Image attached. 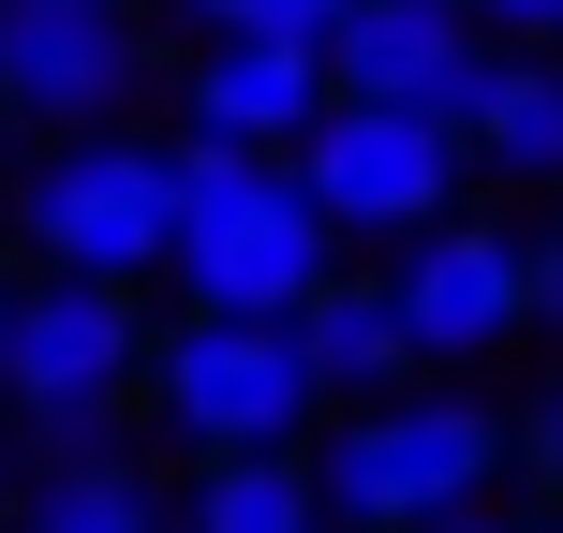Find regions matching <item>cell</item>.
Wrapping results in <instances>:
<instances>
[{"label": "cell", "mask_w": 563, "mask_h": 533, "mask_svg": "<svg viewBox=\"0 0 563 533\" xmlns=\"http://www.w3.org/2000/svg\"><path fill=\"white\" fill-rule=\"evenodd\" d=\"M178 281H194L208 326H297L341 281V237L311 223L297 164H253V148H178Z\"/></svg>", "instance_id": "6da1fadb"}, {"label": "cell", "mask_w": 563, "mask_h": 533, "mask_svg": "<svg viewBox=\"0 0 563 533\" xmlns=\"http://www.w3.org/2000/svg\"><path fill=\"white\" fill-rule=\"evenodd\" d=\"M489 475H505V415L489 400H371V415H341V445L311 459V489H327L341 533H445L489 504Z\"/></svg>", "instance_id": "7a4b0ae2"}, {"label": "cell", "mask_w": 563, "mask_h": 533, "mask_svg": "<svg viewBox=\"0 0 563 533\" xmlns=\"http://www.w3.org/2000/svg\"><path fill=\"white\" fill-rule=\"evenodd\" d=\"M0 386H15V415L59 445V475H89L104 430H119V400L148 386L134 297H104V281H30L15 326H0Z\"/></svg>", "instance_id": "3957f363"}, {"label": "cell", "mask_w": 563, "mask_h": 533, "mask_svg": "<svg viewBox=\"0 0 563 533\" xmlns=\"http://www.w3.org/2000/svg\"><path fill=\"white\" fill-rule=\"evenodd\" d=\"M30 253L45 281H104L134 297L148 267H178V148H134V134H75L45 178H30Z\"/></svg>", "instance_id": "277c9868"}, {"label": "cell", "mask_w": 563, "mask_h": 533, "mask_svg": "<svg viewBox=\"0 0 563 533\" xmlns=\"http://www.w3.org/2000/svg\"><path fill=\"white\" fill-rule=\"evenodd\" d=\"M311 356H297V326H164L148 341V415L178 430V445H208V459H282L311 430Z\"/></svg>", "instance_id": "5b68a950"}, {"label": "cell", "mask_w": 563, "mask_h": 533, "mask_svg": "<svg viewBox=\"0 0 563 533\" xmlns=\"http://www.w3.org/2000/svg\"><path fill=\"white\" fill-rule=\"evenodd\" d=\"M460 164L475 148L445 134V119H400V104H327L297 148V193L327 237H400L416 253L430 223H460Z\"/></svg>", "instance_id": "8992f818"}, {"label": "cell", "mask_w": 563, "mask_h": 533, "mask_svg": "<svg viewBox=\"0 0 563 533\" xmlns=\"http://www.w3.org/2000/svg\"><path fill=\"white\" fill-rule=\"evenodd\" d=\"M489 30L460 15V0H356L327 45V104H400V119H445V134H475L489 104Z\"/></svg>", "instance_id": "52a82bcc"}, {"label": "cell", "mask_w": 563, "mask_h": 533, "mask_svg": "<svg viewBox=\"0 0 563 533\" xmlns=\"http://www.w3.org/2000/svg\"><path fill=\"white\" fill-rule=\"evenodd\" d=\"M400 326H416V356H505L519 326H534V253H519L505 223H430L416 253L386 267Z\"/></svg>", "instance_id": "ba28073f"}, {"label": "cell", "mask_w": 563, "mask_h": 533, "mask_svg": "<svg viewBox=\"0 0 563 533\" xmlns=\"http://www.w3.org/2000/svg\"><path fill=\"white\" fill-rule=\"evenodd\" d=\"M134 75H148V45H134V15H0V119H104V104H134Z\"/></svg>", "instance_id": "9c48e42d"}, {"label": "cell", "mask_w": 563, "mask_h": 533, "mask_svg": "<svg viewBox=\"0 0 563 533\" xmlns=\"http://www.w3.org/2000/svg\"><path fill=\"white\" fill-rule=\"evenodd\" d=\"M311 119H327V59L311 45H194V134L208 148H311Z\"/></svg>", "instance_id": "30bf717a"}, {"label": "cell", "mask_w": 563, "mask_h": 533, "mask_svg": "<svg viewBox=\"0 0 563 533\" xmlns=\"http://www.w3.org/2000/svg\"><path fill=\"white\" fill-rule=\"evenodd\" d=\"M297 356H311V386L327 400H416V326H400V297L386 281H327V297L297 311Z\"/></svg>", "instance_id": "8fae6325"}, {"label": "cell", "mask_w": 563, "mask_h": 533, "mask_svg": "<svg viewBox=\"0 0 563 533\" xmlns=\"http://www.w3.org/2000/svg\"><path fill=\"white\" fill-rule=\"evenodd\" d=\"M475 164H505V178H563V59H489V104H475Z\"/></svg>", "instance_id": "7c38bea8"}, {"label": "cell", "mask_w": 563, "mask_h": 533, "mask_svg": "<svg viewBox=\"0 0 563 533\" xmlns=\"http://www.w3.org/2000/svg\"><path fill=\"white\" fill-rule=\"evenodd\" d=\"M178 533H327V489H311V459H208Z\"/></svg>", "instance_id": "4fadbf2b"}, {"label": "cell", "mask_w": 563, "mask_h": 533, "mask_svg": "<svg viewBox=\"0 0 563 533\" xmlns=\"http://www.w3.org/2000/svg\"><path fill=\"white\" fill-rule=\"evenodd\" d=\"M178 15H194L208 45H311V59H327L356 0H178Z\"/></svg>", "instance_id": "5bb4252c"}, {"label": "cell", "mask_w": 563, "mask_h": 533, "mask_svg": "<svg viewBox=\"0 0 563 533\" xmlns=\"http://www.w3.org/2000/svg\"><path fill=\"white\" fill-rule=\"evenodd\" d=\"M30 533H164V519H148V489L119 475V459H89V475H45Z\"/></svg>", "instance_id": "9a60e30c"}, {"label": "cell", "mask_w": 563, "mask_h": 533, "mask_svg": "<svg viewBox=\"0 0 563 533\" xmlns=\"http://www.w3.org/2000/svg\"><path fill=\"white\" fill-rule=\"evenodd\" d=\"M475 30H519V45H563V0H460Z\"/></svg>", "instance_id": "2e32d148"}, {"label": "cell", "mask_w": 563, "mask_h": 533, "mask_svg": "<svg viewBox=\"0 0 563 533\" xmlns=\"http://www.w3.org/2000/svg\"><path fill=\"white\" fill-rule=\"evenodd\" d=\"M534 311H549V326H563V237H549V253H534Z\"/></svg>", "instance_id": "e0dca14e"}, {"label": "cell", "mask_w": 563, "mask_h": 533, "mask_svg": "<svg viewBox=\"0 0 563 533\" xmlns=\"http://www.w3.org/2000/svg\"><path fill=\"white\" fill-rule=\"evenodd\" d=\"M0 15H119V0H0Z\"/></svg>", "instance_id": "ac0fdd59"}, {"label": "cell", "mask_w": 563, "mask_h": 533, "mask_svg": "<svg viewBox=\"0 0 563 533\" xmlns=\"http://www.w3.org/2000/svg\"><path fill=\"white\" fill-rule=\"evenodd\" d=\"M534 445H549V489H563V400H549V415H534Z\"/></svg>", "instance_id": "d6986e66"}, {"label": "cell", "mask_w": 563, "mask_h": 533, "mask_svg": "<svg viewBox=\"0 0 563 533\" xmlns=\"http://www.w3.org/2000/svg\"><path fill=\"white\" fill-rule=\"evenodd\" d=\"M445 533H534V519H489V504H475V519H445Z\"/></svg>", "instance_id": "ffe728a7"}, {"label": "cell", "mask_w": 563, "mask_h": 533, "mask_svg": "<svg viewBox=\"0 0 563 533\" xmlns=\"http://www.w3.org/2000/svg\"><path fill=\"white\" fill-rule=\"evenodd\" d=\"M0 326H15V281H0Z\"/></svg>", "instance_id": "44dd1931"}]
</instances>
